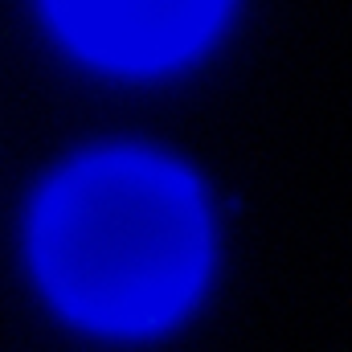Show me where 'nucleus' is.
<instances>
[{"mask_svg":"<svg viewBox=\"0 0 352 352\" xmlns=\"http://www.w3.org/2000/svg\"><path fill=\"white\" fill-rule=\"evenodd\" d=\"M45 295L90 332L148 336L205 287L213 234L197 180L148 152H102L58 176L29 226Z\"/></svg>","mask_w":352,"mask_h":352,"instance_id":"1","label":"nucleus"},{"mask_svg":"<svg viewBox=\"0 0 352 352\" xmlns=\"http://www.w3.org/2000/svg\"><path fill=\"white\" fill-rule=\"evenodd\" d=\"M62 37L111 70H164L197 54L230 0H45Z\"/></svg>","mask_w":352,"mask_h":352,"instance_id":"2","label":"nucleus"}]
</instances>
